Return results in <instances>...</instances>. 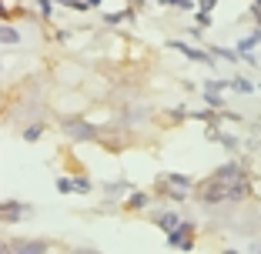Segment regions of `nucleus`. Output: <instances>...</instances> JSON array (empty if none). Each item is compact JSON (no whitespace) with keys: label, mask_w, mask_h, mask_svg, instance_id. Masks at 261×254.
<instances>
[{"label":"nucleus","mask_w":261,"mask_h":254,"mask_svg":"<svg viewBox=\"0 0 261 254\" xmlns=\"http://www.w3.org/2000/svg\"><path fill=\"white\" fill-rule=\"evenodd\" d=\"M198 197L204 201V204L241 201V197H248V184H245V177H241V181H228V177H221V174H211L207 181L198 184Z\"/></svg>","instance_id":"nucleus-1"},{"label":"nucleus","mask_w":261,"mask_h":254,"mask_svg":"<svg viewBox=\"0 0 261 254\" xmlns=\"http://www.w3.org/2000/svg\"><path fill=\"white\" fill-rule=\"evenodd\" d=\"M158 221H161V228H164V231H174V228H181V221H177L174 214H161Z\"/></svg>","instance_id":"nucleus-6"},{"label":"nucleus","mask_w":261,"mask_h":254,"mask_svg":"<svg viewBox=\"0 0 261 254\" xmlns=\"http://www.w3.org/2000/svg\"><path fill=\"white\" fill-rule=\"evenodd\" d=\"M215 174L228 177V181H241V167H238V164H224V167H218Z\"/></svg>","instance_id":"nucleus-4"},{"label":"nucleus","mask_w":261,"mask_h":254,"mask_svg":"<svg viewBox=\"0 0 261 254\" xmlns=\"http://www.w3.org/2000/svg\"><path fill=\"white\" fill-rule=\"evenodd\" d=\"M61 127H64V131H67V134H70L74 140H91L94 134H97V131L91 127V124H84L81 117H67V121H64Z\"/></svg>","instance_id":"nucleus-2"},{"label":"nucleus","mask_w":261,"mask_h":254,"mask_svg":"<svg viewBox=\"0 0 261 254\" xmlns=\"http://www.w3.org/2000/svg\"><path fill=\"white\" fill-rule=\"evenodd\" d=\"M17 40H20V34L14 27H4V44H17Z\"/></svg>","instance_id":"nucleus-8"},{"label":"nucleus","mask_w":261,"mask_h":254,"mask_svg":"<svg viewBox=\"0 0 261 254\" xmlns=\"http://www.w3.org/2000/svg\"><path fill=\"white\" fill-rule=\"evenodd\" d=\"M231 87H234L238 94H251V84H248L245 77H234V80H231Z\"/></svg>","instance_id":"nucleus-7"},{"label":"nucleus","mask_w":261,"mask_h":254,"mask_svg":"<svg viewBox=\"0 0 261 254\" xmlns=\"http://www.w3.org/2000/svg\"><path fill=\"white\" fill-rule=\"evenodd\" d=\"M23 137H27V140H37L40 137V127H37V124H34V127H27V131H23Z\"/></svg>","instance_id":"nucleus-10"},{"label":"nucleus","mask_w":261,"mask_h":254,"mask_svg":"<svg viewBox=\"0 0 261 254\" xmlns=\"http://www.w3.org/2000/svg\"><path fill=\"white\" fill-rule=\"evenodd\" d=\"M221 144L228 147V151H234V147H238V140H234V137H221Z\"/></svg>","instance_id":"nucleus-12"},{"label":"nucleus","mask_w":261,"mask_h":254,"mask_svg":"<svg viewBox=\"0 0 261 254\" xmlns=\"http://www.w3.org/2000/svg\"><path fill=\"white\" fill-rule=\"evenodd\" d=\"M4 251H23V254H37L47 251L44 241H4Z\"/></svg>","instance_id":"nucleus-3"},{"label":"nucleus","mask_w":261,"mask_h":254,"mask_svg":"<svg viewBox=\"0 0 261 254\" xmlns=\"http://www.w3.org/2000/svg\"><path fill=\"white\" fill-rule=\"evenodd\" d=\"M70 187H74V184H70L67 177H61V181H57V191H70Z\"/></svg>","instance_id":"nucleus-11"},{"label":"nucleus","mask_w":261,"mask_h":254,"mask_svg":"<svg viewBox=\"0 0 261 254\" xmlns=\"http://www.w3.org/2000/svg\"><path fill=\"white\" fill-rule=\"evenodd\" d=\"M23 214V208H20V204H14V201H7V204H4V221H14V217H20Z\"/></svg>","instance_id":"nucleus-5"},{"label":"nucleus","mask_w":261,"mask_h":254,"mask_svg":"<svg viewBox=\"0 0 261 254\" xmlns=\"http://www.w3.org/2000/svg\"><path fill=\"white\" fill-rule=\"evenodd\" d=\"M147 204V194H134V197L127 201V208H144Z\"/></svg>","instance_id":"nucleus-9"}]
</instances>
